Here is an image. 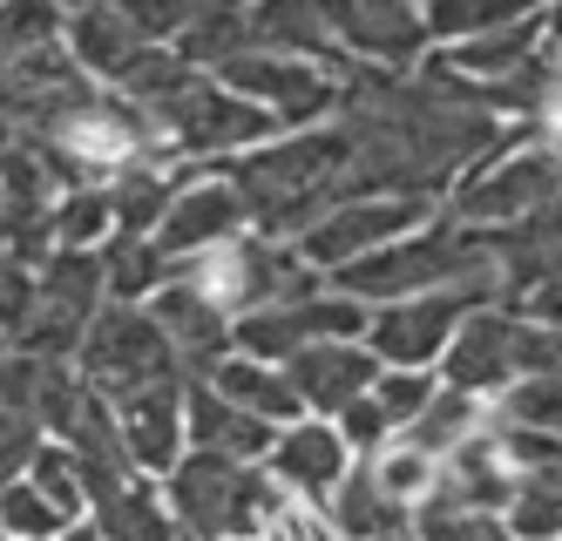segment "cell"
<instances>
[{"mask_svg":"<svg viewBox=\"0 0 562 541\" xmlns=\"http://www.w3.org/2000/svg\"><path fill=\"white\" fill-rule=\"evenodd\" d=\"M164 501H170L183 541H245V534H258L278 508H292L285 494L271 487L265 467L217 461V453H196V447L164 474Z\"/></svg>","mask_w":562,"mask_h":541,"instance_id":"obj_1","label":"cell"},{"mask_svg":"<svg viewBox=\"0 0 562 541\" xmlns=\"http://www.w3.org/2000/svg\"><path fill=\"white\" fill-rule=\"evenodd\" d=\"M562 190V162L542 149V143H521V136H508L502 149H488L481 162H468V170L454 177V190H448V211L454 224H468V230H488V237H502V230H521L542 203Z\"/></svg>","mask_w":562,"mask_h":541,"instance_id":"obj_2","label":"cell"},{"mask_svg":"<svg viewBox=\"0 0 562 541\" xmlns=\"http://www.w3.org/2000/svg\"><path fill=\"white\" fill-rule=\"evenodd\" d=\"M440 217V203L434 196H339V203H326L292 244H299V258L318 271V278H333V271H346V264H359V258H373V251H386V244H400L407 230H420V224H434Z\"/></svg>","mask_w":562,"mask_h":541,"instance_id":"obj_3","label":"cell"},{"mask_svg":"<svg viewBox=\"0 0 562 541\" xmlns=\"http://www.w3.org/2000/svg\"><path fill=\"white\" fill-rule=\"evenodd\" d=\"M75 372H82V386H89L95 399L115 406L123 393L156 386V380H170V372H183V365H177V352H170V339H164V325H156L143 305H102V312L89 318V331H82Z\"/></svg>","mask_w":562,"mask_h":541,"instance_id":"obj_4","label":"cell"},{"mask_svg":"<svg viewBox=\"0 0 562 541\" xmlns=\"http://www.w3.org/2000/svg\"><path fill=\"white\" fill-rule=\"evenodd\" d=\"M481 305H502V291L454 284V291H420V298L380 305L367 325V352L393 372H434L440 352L454 346V331L468 325V312H481Z\"/></svg>","mask_w":562,"mask_h":541,"instance_id":"obj_5","label":"cell"},{"mask_svg":"<svg viewBox=\"0 0 562 541\" xmlns=\"http://www.w3.org/2000/svg\"><path fill=\"white\" fill-rule=\"evenodd\" d=\"M251 230V203L237 196V183L224 170H183L177 190H170V211L156 224V251L170 264H190V258H211L224 244H237Z\"/></svg>","mask_w":562,"mask_h":541,"instance_id":"obj_6","label":"cell"},{"mask_svg":"<svg viewBox=\"0 0 562 541\" xmlns=\"http://www.w3.org/2000/svg\"><path fill=\"white\" fill-rule=\"evenodd\" d=\"M115 413V440H123V461L149 481H164L183 453H190V380L170 372L156 386H136L109 406Z\"/></svg>","mask_w":562,"mask_h":541,"instance_id":"obj_7","label":"cell"},{"mask_svg":"<svg viewBox=\"0 0 562 541\" xmlns=\"http://www.w3.org/2000/svg\"><path fill=\"white\" fill-rule=\"evenodd\" d=\"M359 467V453L346 447V433L333 420H292V427H278L271 433V453H265V474L271 487L285 494L292 508H326L333 501V487Z\"/></svg>","mask_w":562,"mask_h":541,"instance_id":"obj_8","label":"cell"},{"mask_svg":"<svg viewBox=\"0 0 562 541\" xmlns=\"http://www.w3.org/2000/svg\"><path fill=\"white\" fill-rule=\"evenodd\" d=\"M333 27V48L359 68H393L427 48L420 0H318Z\"/></svg>","mask_w":562,"mask_h":541,"instance_id":"obj_9","label":"cell"},{"mask_svg":"<svg viewBox=\"0 0 562 541\" xmlns=\"http://www.w3.org/2000/svg\"><path fill=\"white\" fill-rule=\"evenodd\" d=\"M278 372H285V386L299 393V406L312 420H339V413L380 380V359L367 352V339H318V346L292 352Z\"/></svg>","mask_w":562,"mask_h":541,"instance_id":"obj_10","label":"cell"},{"mask_svg":"<svg viewBox=\"0 0 562 541\" xmlns=\"http://www.w3.org/2000/svg\"><path fill=\"white\" fill-rule=\"evenodd\" d=\"M434 372H393V365H380V380L367 386V393H359L346 413H339V433H346V447L359 453V461H367V453L373 447H386V440H400V433H407L414 420H420V413H427V399H434Z\"/></svg>","mask_w":562,"mask_h":541,"instance_id":"obj_11","label":"cell"},{"mask_svg":"<svg viewBox=\"0 0 562 541\" xmlns=\"http://www.w3.org/2000/svg\"><path fill=\"white\" fill-rule=\"evenodd\" d=\"M89 528L102 541H183L177 534V515L164 501V481H149L136 467L89 487Z\"/></svg>","mask_w":562,"mask_h":541,"instance_id":"obj_12","label":"cell"},{"mask_svg":"<svg viewBox=\"0 0 562 541\" xmlns=\"http://www.w3.org/2000/svg\"><path fill=\"white\" fill-rule=\"evenodd\" d=\"M61 48H68V61L82 68L95 89H115V81H123V75L149 55V41H143L123 14H109L102 0H95V8H75V14H68Z\"/></svg>","mask_w":562,"mask_h":541,"instance_id":"obj_13","label":"cell"},{"mask_svg":"<svg viewBox=\"0 0 562 541\" xmlns=\"http://www.w3.org/2000/svg\"><path fill=\"white\" fill-rule=\"evenodd\" d=\"M196 386H211L217 399H231L237 413H251V420H265V427H292V420H305V406H299V393L285 386V372L265 365V359H245V352H224Z\"/></svg>","mask_w":562,"mask_h":541,"instance_id":"obj_14","label":"cell"},{"mask_svg":"<svg viewBox=\"0 0 562 541\" xmlns=\"http://www.w3.org/2000/svg\"><path fill=\"white\" fill-rule=\"evenodd\" d=\"M271 433H278V427L251 420V413H237L231 399H217L211 386H196V380H190V447H196V453H217V461L265 467Z\"/></svg>","mask_w":562,"mask_h":541,"instance_id":"obj_15","label":"cell"},{"mask_svg":"<svg viewBox=\"0 0 562 541\" xmlns=\"http://www.w3.org/2000/svg\"><path fill=\"white\" fill-rule=\"evenodd\" d=\"M170 48L196 68V75H217L224 61L251 55V0H190V21Z\"/></svg>","mask_w":562,"mask_h":541,"instance_id":"obj_16","label":"cell"},{"mask_svg":"<svg viewBox=\"0 0 562 541\" xmlns=\"http://www.w3.org/2000/svg\"><path fill=\"white\" fill-rule=\"evenodd\" d=\"M333 521L339 541H414V515L407 508H393L386 494L367 481V467H352L339 487H333V501L318 508Z\"/></svg>","mask_w":562,"mask_h":541,"instance_id":"obj_17","label":"cell"},{"mask_svg":"<svg viewBox=\"0 0 562 541\" xmlns=\"http://www.w3.org/2000/svg\"><path fill=\"white\" fill-rule=\"evenodd\" d=\"M542 8L549 0H420V27H427V48H461V41L515 27Z\"/></svg>","mask_w":562,"mask_h":541,"instance_id":"obj_18","label":"cell"},{"mask_svg":"<svg viewBox=\"0 0 562 541\" xmlns=\"http://www.w3.org/2000/svg\"><path fill=\"white\" fill-rule=\"evenodd\" d=\"M359 467H367V481L386 494L393 508H407V515H420L434 501V487H440V461H434V453H420L414 440H386Z\"/></svg>","mask_w":562,"mask_h":541,"instance_id":"obj_19","label":"cell"},{"mask_svg":"<svg viewBox=\"0 0 562 541\" xmlns=\"http://www.w3.org/2000/svg\"><path fill=\"white\" fill-rule=\"evenodd\" d=\"M34 487H42V501L68 521V528H82L89 521V474H82V453L61 447V440H42L27 453V467H21Z\"/></svg>","mask_w":562,"mask_h":541,"instance_id":"obj_20","label":"cell"},{"mask_svg":"<svg viewBox=\"0 0 562 541\" xmlns=\"http://www.w3.org/2000/svg\"><path fill=\"white\" fill-rule=\"evenodd\" d=\"M48 237L55 251H102L115 237V217H109V183H89V190H61L55 211H48Z\"/></svg>","mask_w":562,"mask_h":541,"instance_id":"obj_21","label":"cell"},{"mask_svg":"<svg viewBox=\"0 0 562 541\" xmlns=\"http://www.w3.org/2000/svg\"><path fill=\"white\" fill-rule=\"evenodd\" d=\"M61 27H68V14L55 0H0V61L14 68L42 48H61Z\"/></svg>","mask_w":562,"mask_h":541,"instance_id":"obj_22","label":"cell"},{"mask_svg":"<svg viewBox=\"0 0 562 541\" xmlns=\"http://www.w3.org/2000/svg\"><path fill=\"white\" fill-rule=\"evenodd\" d=\"M0 534L8 541H61L68 521L42 501V487L27 474H14V481H0Z\"/></svg>","mask_w":562,"mask_h":541,"instance_id":"obj_23","label":"cell"},{"mask_svg":"<svg viewBox=\"0 0 562 541\" xmlns=\"http://www.w3.org/2000/svg\"><path fill=\"white\" fill-rule=\"evenodd\" d=\"M414 541H515L508 515H481V508H420Z\"/></svg>","mask_w":562,"mask_h":541,"instance_id":"obj_24","label":"cell"},{"mask_svg":"<svg viewBox=\"0 0 562 541\" xmlns=\"http://www.w3.org/2000/svg\"><path fill=\"white\" fill-rule=\"evenodd\" d=\"M109 14H123L149 48H170V41L183 34V21H190V0H102Z\"/></svg>","mask_w":562,"mask_h":541,"instance_id":"obj_25","label":"cell"},{"mask_svg":"<svg viewBox=\"0 0 562 541\" xmlns=\"http://www.w3.org/2000/svg\"><path fill=\"white\" fill-rule=\"evenodd\" d=\"M0 541H8V534H0Z\"/></svg>","mask_w":562,"mask_h":541,"instance_id":"obj_26","label":"cell"}]
</instances>
